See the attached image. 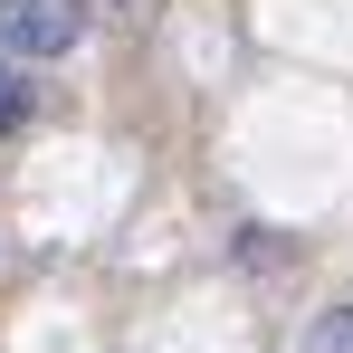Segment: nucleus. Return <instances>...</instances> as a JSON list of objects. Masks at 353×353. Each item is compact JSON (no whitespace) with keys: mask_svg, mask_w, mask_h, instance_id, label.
Listing matches in <instances>:
<instances>
[{"mask_svg":"<svg viewBox=\"0 0 353 353\" xmlns=\"http://www.w3.org/2000/svg\"><path fill=\"white\" fill-rule=\"evenodd\" d=\"M19 115V77H10V48H0V124Z\"/></svg>","mask_w":353,"mask_h":353,"instance_id":"obj_3","label":"nucleus"},{"mask_svg":"<svg viewBox=\"0 0 353 353\" xmlns=\"http://www.w3.org/2000/svg\"><path fill=\"white\" fill-rule=\"evenodd\" d=\"M305 353H353V305H334V315L305 334Z\"/></svg>","mask_w":353,"mask_h":353,"instance_id":"obj_2","label":"nucleus"},{"mask_svg":"<svg viewBox=\"0 0 353 353\" xmlns=\"http://www.w3.org/2000/svg\"><path fill=\"white\" fill-rule=\"evenodd\" d=\"M86 39V0H0V48L10 58H67Z\"/></svg>","mask_w":353,"mask_h":353,"instance_id":"obj_1","label":"nucleus"}]
</instances>
